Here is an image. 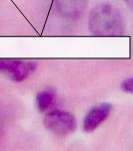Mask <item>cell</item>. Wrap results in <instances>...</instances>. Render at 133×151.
<instances>
[{
	"instance_id": "obj_1",
	"label": "cell",
	"mask_w": 133,
	"mask_h": 151,
	"mask_svg": "<svg viewBox=\"0 0 133 151\" xmlns=\"http://www.w3.org/2000/svg\"><path fill=\"white\" fill-rule=\"evenodd\" d=\"M90 32L97 36H117L125 30L122 14L110 4H100L90 11L88 19Z\"/></svg>"
},
{
	"instance_id": "obj_2",
	"label": "cell",
	"mask_w": 133,
	"mask_h": 151,
	"mask_svg": "<svg viewBox=\"0 0 133 151\" xmlns=\"http://www.w3.org/2000/svg\"><path fill=\"white\" fill-rule=\"evenodd\" d=\"M44 126L50 132L64 136L71 134L77 127L76 119L72 114L65 111L52 110L44 117Z\"/></svg>"
},
{
	"instance_id": "obj_3",
	"label": "cell",
	"mask_w": 133,
	"mask_h": 151,
	"mask_svg": "<svg viewBox=\"0 0 133 151\" xmlns=\"http://www.w3.org/2000/svg\"><path fill=\"white\" fill-rule=\"evenodd\" d=\"M36 68L37 65L31 60H11V58L0 60V73L16 83H20L27 79L34 72Z\"/></svg>"
},
{
	"instance_id": "obj_4",
	"label": "cell",
	"mask_w": 133,
	"mask_h": 151,
	"mask_svg": "<svg viewBox=\"0 0 133 151\" xmlns=\"http://www.w3.org/2000/svg\"><path fill=\"white\" fill-rule=\"evenodd\" d=\"M111 105L103 103L91 108L87 112L83 120V130L85 132H92L98 128L109 117Z\"/></svg>"
},
{
	"instance_id": "obj_5",
	"label": "cell",
	"mask_w": 133,
	"mask_h": 151,
	"mask_svg": "<svg viewBox=\"0 0 133 151\" xmlns=\"http://www.w3.org/2000/svg\"><path fill=\"white\" fill-rule=\"evenodd\" d=\"M55 8L65 18H78L86 8L87 0H55Z\"/></svg>"
},
{
	"instance_id": "obj_6",
	"label": "cell",
	"mask_w": 133,
	"mask_h": 151,
	"mask_svg": "<svg viewBox=\"0 0 133 151\" xmlns=\"http://www.w3.org/2000/svg\"><path fill=\"white\" fill-rule=\"evenodd\" d=\"M55 91L53 89L47 88L42 91H40L36 96V105H37L38 110L41 112H46L53 107L55 104Z\"/></svg>"
},
{
	"instance_id": "obj_7",
	"label": "cell",
	"mask_w": 133,
	"mask_h": 151,
	"mask_svg": "<svg viewBox=\"0 0 133 151\" xmlns=\"http://www.w3.org/2000/svg\"><path fill=\"white\" fill-rule=\"evenodd\" d=\"M121 89L123 90V92H125V93L133 94V77L125 80V81H123L122 85H121Z\"/></svg>"
},
{
	"instance_id": "obj_8",
	"label": "cell",
	"mask_w": 133,
	"mask_h": 151,
	"mask_svg": "<svg viewBox=\"0 0 133 151\" xmlns=\"http://www.w3.org/2000/svg\"><path fill=\"white\" fill-rule=\"evenodd\" d=\"M123 2H124L125 4L128 6V7H130V8L133 10V0H122Z\"/></svg>"
}]
</instances>
